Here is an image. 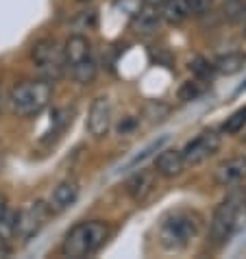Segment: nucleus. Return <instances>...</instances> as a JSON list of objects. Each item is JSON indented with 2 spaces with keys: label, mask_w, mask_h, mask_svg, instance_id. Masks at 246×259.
<instances>
[{
  "label": "nucleus",
  "mask_w": 246,
  "mask_h": 259,
  "mask_svg": "<svg viewBox=\"0 0 246 259\" xmlns=\"http://www.w3.org/2000/svg\"><path fill=\"white\" fill-rule=\"evenodd\" d=\"M218 148H220V135L218 131L209 128V131H202L194 140L187 142L183 150H181V155H183L185 165H200L212 155L218 153Z\"/></svg>",
  "instance_id": "nucleus-8"
},
{
  "label": "nucleus",
  "mask_w": 246,
  "mask_h": 259,
  "mask_svg": "<svg viewBox=\"0 0 246 259\" xmlns=\"http://www.w3.org/2000/svg\"><path fill=\"white\" fill-rule=\"evenodd\" d=\"M0 111H3V90H0Z\"/></svg>",
  "instance_id": "nucleus-25"
},
{
  "label": "nucleus",
  "mask_w": 246,
  "mask_h": 259,
  "mask_svg": "<svg viewBox=\"0 0 246 259\" xmlns=\"http://www.w3.org/2000/svg\"><path fill=\"white\" fill-rule=\"evenodd\" d=\"M185 168V161H183V155L181 150L175 148H166L163 153H159L157 161H155V172L163 179H175L179 177Z\"/></svg>",
  "instance_id": "nucleus-13"
},
{
  "label": "nucleus",
  "mask_w": 246,
  "mask_h": 259,
  "mask_svg": "<svg viewBox=\"0 0 246 259\" xmlns=\"http://www.w3.org/2000/svg\"><path fill=\"white\" fill-rule=\"evenodd\" d=\"M190 68L194 70V74H196L198 78H209V76H212V72L216 70V68L212 66V63H207L205 59H196Z\"/></svg>",
  "instance_id": "nucleus-23"
},
{
  "label": "nucleus",
  "mask_w": 246,
  "mask_h": 259,
  "mask_svg": "<svg viewBox=\"0 0 246 259\" xmlns=\"http://www.w3.org/2000/svg\"><path fill=\"white\" fill-rule=\"evenodd\" d=\"M202 92H205V88H200L198 81H190V83H185L183 88L179 90V98L181 100H194V98H198Z\"/></svg>",
  "instance_id": "nucleus-21"
},
{
  "label": "nucleus",
  "mask_w": 246,
  "mask_h": 259,
  "mask_svg": "<svg viewBox=\"0 0 246 259\" xmlns=\"http://www.w3.org/2000/svg\"><path fill=\"white\" fill-rule=\"evenodd\" d=\"M63 59L72 78L81 85L92 83L98 74V66L92 53V44L83 35H70L63 44Z\"/></svg>",
  "instance_id": "nucleus-5"
},
{
  "label": "nucleus",
  "mask_w": 246,
  "mask_h": 259,
  "mask_svg": "<svg viewBox=\"0 0 246 259\" xmlns=\"http://www.w3.org/2000/svg\"><path fill=\"white\" fill-rule=\"evenodd\" d=\"M190 16H192L190 0H163V5H161V20H166L168 24H172V26L183 24Z\"/></svg>",
  "instance_id": "nucleus-15"
},
{
  "label": "nucleus",
  "mask_w": 246,
  "mask_h": 259,
  "mask_svg": "<svg viewBox=\"0 0 246 259\" xmlns=\"http://www.w3.org/2000/svg\"><path fill=\"white\" fill-rule=\"evenodd\" d=\"M16 218L18 211H13L5 196H0V237L3 240H11L16 235Z\"/></svg>",
  "instance_id": "nucleus-16"
},
{
  "label": "nucleus",
  "mask_w": 246,
  "mask_h": 259,
  "mask_svg": "<svg viewBox=\"0 0 246 259\" xmlns=\"http://www.w3.org/2000/svg\"><path fill=\"white\" fill-rule=\"evenodd\" d=\"M31 59L35 68L46 81H59L66 72V59H63V48L53 37H44L35 41L31 50Z\"/></svg>",
  "instance_id": "nucleus-6"
},
{
  "label": "nucleus",
  "mask_w": 246,
  "mask_h": 259,
  "mask_svg": "<svg viewBox=\"0 0 246 259\" xmlns=\"http://www.w3.org/2000/svg\"><path fill=\"white\" fill-rule=\"evenodd\" d=\"M157 188V172L155 170H137L127 181V194L135 203H144Z\"/></svg>",
  "instance_id": "nucleus-10"
},
{
  "label": "nucleus",
  "mask_w": 246,
  "mask_h": 259,
  "mask_svg": "<svg viewBox=\"0 0 246 259\" xmlns=\"http://www.w3.org/2000/svg\"><path fill=\"white\" fill-rule=\"evenodd\" d=\"M244 124H246V107L237 109L233 116L227 118V122L222 124V131L227 133V135H235V133H240V131H242Z\"/></svg>",
  "instance_id": "nucleus-18"
},
{
  "label": "nucleus",
  "mask_w": 246,
  "mask_h": 259,
  "mask_svg": "<svg viewBox=\"0 0 246 259\" xmlns=\"http://www.w3.org/2000/svg\"><path fill=\"white\" fill-rule=\"evenodd\" d=\"M212 7H214V0H190V11H192V16H196V18L207 16V13L212 11Z\"/></svg>",
  "instance_id": "nucleus-22"
},
{
  "label": "nucleus",
  "mask_w": 246,
  "mask_h": 259,
  "mask_svg": "<svg viewBox=\"0 0 246 259\" xmlns=\"http://www.w3.org/2000/svg\"><path fill=\"white\" fill-rule=\"evenodd\" d=\"M161 5L163 0H142L137 13V28L142 33H153L161 22Z\"/></svg>",
  "instance_id": "nucleus-14"
},
{
  "label": "nucleus",
  "mask_w": 246,
  "mask_h": 259,
  "mask_svg": "<svg viewBox=\"0 0 246 259\" xmlns=\"http://www.w3.org/2000/svg\"><path fill=\"white\" fill-rule=\"evenodd\" d=\"M111 122H113V107L111 100L107 96H98L90 107V116H88V131L92 138H105L111 131Z\"/></svg>",
  "instance_id": "nucleus-9"
},
{
  "label": "nucleus",
  "mask_w": 246,
  "mask_h": 259,
  "mask_svg": "<svg viewBox=\"0 0 246 259\" xmlns=\"http://www.w3.org/2000/svg\"><path fill=\"white\" fill-rule=\"evenodd\" d=\"M216 183L222 188H233L240 181L246 179V157H231V159L222 161L214 172Z\"/></svg>",
  "instance_id": "nucleus-11"
},
{
  "label": "nucleus",
  "mask_w": 246,
  "mask_h": 259,
  "mask_svg": "<svg viewBox=\"0 0 246 259\" xmlns=\"http://www.w3.org/2000/svg\"><path fill=\"white\" fill-rule=\"evenodd\" d=\"M244 66V57L242 55H235V53H229V55H222L216 59V70L222 72V74H235L240 72Z\"/></svg>",
  "instance_id": "nucleus-17"
},
{
  "label": "nucleus",
  "mask_w": 246,
  "mask_h": 259,
  "mask_svg": "<svg viewBox=\"0 0 246 259\" xmlns=\"http://www.w3.org/2000/svg\"><path fill=\"white\" fill-rule=\"evenodd\" d=\"M166 142H168V135H163V138H159L157 142H153V144H150V146H146V148H144V150H142V153H140V155H135V157H133V159H131V161H129V165H127V168H129V170H131V168H135V165H137V163H142L144 159H148V157H150V155H153V153H155V150H159V148H161V146H163V144H166Z\"/></svg>",
  "instance_id": "nucleus-19"
},
{
  "label": "nucleus",
  "mask_w": 246,
  "mask_h": 259,
  "mask_svg": "<svg viewBox=\"0 0 246 259\" xmlns=\"http://www.w3.org/2000/svg\"><path fill=\"white\" fill-rule=\"evenodd\" d=\"M78 194H81V185H78V181H74V179H66V181H61L53 190V194H50V200H48L50 209L53 211L70 209V207L78 200Z\"/></svg>",
  "instance_id": "nucleus-12"
},
{
  "label": "nucleus",
  "mask_w": 246,
  "mask_h": 259,
  "mask_svg": "<svg viewBox=\"0 0 246 259\" xmlns=\"http://www.w3.org/2000/svg\"><path fill=\"white\" fill-rule=\"evenodd\" d=\"M53 98V85L50 81H24L16 85L9 94V107L11 111L20 118L37 116L48 107Z\"/></svg>",
  "instance_id": "nucleus-4"
},
{
  "label": "nucleus",
  "mask_w": 246,
  "mask_h": 259,
  "mask_svg": "<svg viewBox=\"0 0 246 259\" xmlns=\"http://www.w3.org/2000/svg\"><path fill=\"white\" fill-rule=\"evenodd\" d=\"M53 213L55 211L50 209V205L44 203V200H35V203L24 207L16 218V237H20L22 242L33 240L46 227V222Z\"/></svg>",
  "instance_id": "nucleus-7"
},
{
  "label": "nucleus",
  "mask_w": 246,
  "mask_h": 259,
  "mask_svg": "<svg viewBox=\"0 0 246 259\" xmlns=\"http://www.w3.org/2000/svg\"><path fill=\"white\" fill-rule=\"evenodd\" d=\"M200 231V215L190 209L168 213L159 225V242L168 250H183Z\"/></svg>",
  "instance_id": "nucleus-3"
},
{
  "label": "nucleus",
  "mask_w": 246,
  "mask_h": 259,
  "mask_svg": "<svg viewBox=\"0 0 246 259\" xmlns=\"http://www.w3.org/2000/svg\"><path fill=\"white\" fill-rule=\"evenodd\" d=\"M9 253H11V246L7 244V240L0 237V257H9Z\"/></svg>",
  "instance_id": "nucleus-24"
},
{
  "label": "nucleus",
  "mask_w": 246,
  "mask_h": 259,
  "mask_svg": "<svg viewBox=\"0 0 246 259\" xmlns=\"http://www.w3.org/2000/svg\"><path fill=\"white\" fill-rule=\"evenodd\" d=\"M224 11L231 20H240L246 16V5L244 0H224Z\"/></svg>",
  "instance_id": "nucleus-20"
},
{
  "label": "nucleus",
  "mask_w": 246,
  "mask_h": 259,
  "mask_svg": "<svg viewBox=\"0 0 246 259\" xmlns=\"http://www.w3.org/2000/svg\"><path fill=\"white\" fill-rule=\"evenodd\" d=\"M246 227V190H233L216 207L209 222V244L214 248L224 246L235 233Z\"/></svg>",
  "instance_id": "nucleus-1"
},
{
  "label": "nucleus",
  "mask_w": 246,
  "mask_h": 259,
  "mask_svg": "<svg viewBox=\"0 0 246 259\" xmlns=\"http://www.w3.org/2000/svg\"><path fill=\"white\" fill-rule=\"evenodd\" d=\"M107 237H109V225L107 222H100V220L78 222L63 237L61 253L72 259L92 257L105 246Z\"/></svg>",
  "instance_id": "nucleus-2"
}]
</instances>
